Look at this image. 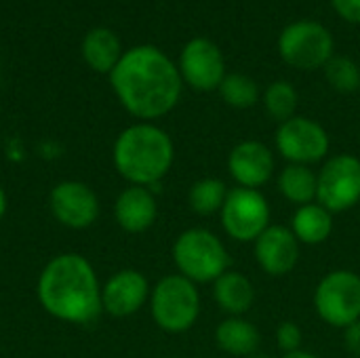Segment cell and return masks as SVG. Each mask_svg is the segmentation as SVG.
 I'll use <instances>...</instances> for the list:
<instances>
[{"instance_id":"obj_1","label":"cell","mask_w":360,"mask_h":358,"mask_svg":"<svg viewBox=\"0 0 360 358\" xmlns=\"http://www.w3.org/2000/svg\"><path fill=\"white\" fill-rule=\"evenodd\" d=\"M110 84L120 106L141 122L167 116L179 103L184 89L175 61L152 44L124 51L110 72Z\"/></svg>"},{"instance_id":"obj_2","label":"cell","mask_w":360,"mask_h":358,"mask_svg":"<svg viewBox=\"0 0 360 358\" xmlns=\"http://www.w3.org/2000/svg\"><path fill=\"white\" fill-rule=\"evenodd\" d=\"M38 302L57 321L93 323L101 306V285L91 262L78 253L55 255L38 276Z\"/></svg>"},{"instance_id":"obj_3","label":"cell","mask_w":360,"mask_h":358,"mask_svg":"<svg viewBox=\"0 0 360 358\" xmlns=\"http://www.w3.org/2000/svg\"><path fill=\"white\" fill-rule=\"evenodd\" d=\"M114 167L131 186L156 188L173 167L175 146L169 133L152 122L127 127L114 141Z\"/></svg>"},{"instance_id":"obj_4","label":"cell","mask_w":360,"mask_h":358,"mask_svg":"<svg viewBox=\"0 0 360 358\" xmlns=\"http://www.w3.org/2000/svg\"><path fill=\"white\" fill-rule=\"evenodd\" d=\"M173 262L177 274L192 283H215L230 270V255L217 234L205 228L184 230L173 243Z\"/></svg>"},{"instance_id":"obj_5","label":"cell","mask_w":360,"mask_h":358,"mask_svg":"<svg viewBox=\"0 0 360 358\" xmlns=\"http://www.w3.org/2000/svg\"><path fill=\"white\" fill-rule=\"evenodd\" d=\"M150 312L154 323L167 333L192 329L200 314V293L196 283L181 274L162 276L150 291Z\"/></svg>"},{"instance_id":"obj_6","label":"cell","mask_w":360,"mask_h":358,"mask_svg":"<svg viewBox=\"0 0 360 358\" xmlns=\"http://www.w3.org/2000/svg\"><path fill=\"white\" fill-rule=\"evenodd\" d=\"M314 308L323 323L346 329L360 321V276L352 270L325 274L314 289Z\"/></svg>"},{"instance_id":"obj_7","label":"cell","mask_w":360,"mask_h":358,"mask_svg":"<svg viewBox=\"0 0 360 358\" xmlns=\"http://www.w3.org/2000/svg\"><path fill=\"white\" fill-rule=\"evenodd\" d=\"M331 32L312 19H300L289 23L278 36V53L285 63L297 70L325 68L333 53Z\"/></svg>"},{"instance_id":"obj_8","label":"cell","mask_w":360,"mask_h":358,"mask_svg":"<svg viewBox=\"0 0 360 358\" xmlns=\"http://www.w3.org/2000/svg\"><path fill=\"white\" fill-rule=\"evenodd\" d=\"M270 203L259 190L232 188L219 211L224 232L236 243H255L270 226Z\"/></svg>"},{"instance_id":"obj_9","label":"cell","mask_w":360,"mask_h":358,"mask_svg":"<svg viewBox=\"0 0 360 358\" xmlns=\"http://www.w3.org/2000/svg\"><path fill=\"white\" fill-rule=\"evenodd\" d=\"M316 203L327 211L344 213L360 203V158L354 154L329 156L316 173Z\"/></svg>"},{"instance_id":"obj_10","label":"cell","mask_w":360,"mask_h":358,"mask_svg":"<svg viewBox=\"0 0 360 358\" xmlns=\"http://www.w3.org/2000/svg\"><path fill=\"white\" fill-rule=\"evenodd\" d=\"M274 143L278 154L289 165L306 167L323 162L331 148L327 129L321 122L306 116H293L281 122L274 133Z\"/></svg>"},{"instance_id":"obj_11","label":"cell","mask_w":360,"mask_h":358,"mask_svg":"<svg viewBox=\"0 0 360 358\" xmlns=\"http://www.w3.org/2000/svg\"><path fill=\"white\" fill-rule=\"evenodd\" d=\"M177 70L181 74V80L200 93L217 91L228 74L221 49L213 40L202 36L192 38L184 44Z\"/></svg>"},{"instance_id":"obj_12","label":"cell","mask_w":360,"mask_h":358,"mask_svg":"<svg viewBox=\"0 0 360 358\" xmlns=\"http://www.w3.org/2000/svg\"><path fill=\"white\" fill-rule=\"evenodd\" d=\"M49 209L53 217L72 230H84L99 217V198L82 181H61L49 194Z\"/></svg>"},{"instance_id":"obj_13","label":"cell","mask_w":360,"mask_h":358,"mask_svg":"<svg viewBox=\"0 0 360 358\" xmlns=\"http://www.w3.org/2000/svg\"><path fill=\"white\" fill-rule=\"evenodd\" d=\"M274 169H276L274 152L257 139H245L236 143L228 154L230 177L240 188L259 190L272 179Z\"/></svg>"},{"instance_id":"obj_14","label":"cell","mask_w":360,"mask_h":358,"mask_svg":"<svg viewBox=\"0 0 360 358\" xmlns=\"http://www.w3.org/2000/svg\"><path fill=\"white\" fill-rule=\"evenodd\" d=\"M300 241L287 226L270 224L266 232L253 243V255L257 266L268 276H287L295 270L302 249Z\"/></svg>"},{"instance_id":"obj_15","label":"cell","mask_w":360,"mask_h":358,"mask_svg":"<svg viewBox=\"0 0 360 358\" xmlns=\"http://www.w3.org/2000/svg\"><path fill=\"white\" fill-rule=\"evenodd\" d=\"M150 283L139 270H120L108 279L101 287V306L108 314L116 319L131 317L139 312L146 302H150Z\"/></svg>"},{"instance_id":"obj_16","label":"cell","mask_w":360,"mask_h":358,"mask_svg":"<svg viewBox=\"0 0 360 358\" xmlns=\"http://www.w3.org/2000/svg\"><path fill=\"white\" fill-rule=\"evenodd\" d=\"M116 224L129 234H141L150 230L158 217L156 196L150 188L129 186L124 188L114 205Z\"/></svg>"},{"instance_id":"obj_17","label":"cell","mask_w":360,"mask_h":358,"mask_svg":"<svg viewBox=\"0 0 360 358\" xmlns=\"http://www.w3.org/2000/svg\"><path fill=\"white\" fill-rule=\"evenodd\" d=\"M213 300L228 317H243L251 310L255 302V287L245 274L236 270H226L213 283Z\"/></svg>"},{"instance_id":"obj_18","label":"cell","mask_w":360,"mask_h":358,"mask_svg":"<svg viewBox=\"0 0 360 358\" xmlns=\"http://www.w3.org/2000/svg\"><path fill=\"white\" fill-rule=\"evenodd\" d=\"M80 53L91 70L110 76V72L122 57V44L116 32H112L110 27H93L91 32H86Z\"/></svg>"},{"instance_id":"obj_19","label":"cell","mask_w":360,"mask_h":358,"mask_svg":"<svg viewBox=\"0 0 360 358\" xmlns=\"http://www.w3.org/2000/svg\"><path fill=\"white\" fill-rule=\"evenodd\" d=\"M262 335L257 327L243 317H228L215 329V344L232 357H251L259 350Z\"/></svg>"},{"instance_id":"obj_20","label":"cell","mask_w":360,"mask_h":358,"mask_svg":"<svg viewBox=\"0 0 360 358\" xmlns=\"http://www.w3.org/2000/svg\"><path fill=\"white\" fill-rule=\"evenodd\" d=\"M291 232L302 245H323L333 232V213L319 203L297 207L291 217Z\"/></svg>"},{"instance_id":"obj_21","label":"cell","mask_w":360,"mask_h":358,"mask_svg":"<svg viewBox=\"0 0 360 358\" xmlns=\"http://www.w3.org/2000/svg\"><path fill=\"white\" fill-rule=\"evenodd\" d=\"M278 192L291 205L304 207L316 203V173L306 165H287L278 173Z\"/></svg>"},{"instance_id":"obj_22","label":"cell","mask_w":360,"mask_h":358,"mask_svg":"<svg viewBox=\"0 0 360 358\" xmlns=\"http://www.w3.org/2000/svg\"><path fill=\"white\" fill-rule=\"evenodd\" d=\"M228 186L217 179V177H202L190 186L188 192V205L196 215L209 217L221 211L226 196H228Z\"/></svg>"},{"instance_id":"obj_23","label":"cell","mask_w":360,"mask_h":358,"mask_svg":"<svg viewBox=\"0 0 360 358\" xmlns=\"http://www.w3.org/2000/svg\"><path fill=\"white\" fill-rule=\"evenodd\" d=\"M219 97L234 110H249L259 101V87L257 82L247 76V74H226V78L221 80L219 89H217Z\"/></svg>"},{"instance_id":"obj_24","label":"cell","mask_w":360,"mask_h":358,"mask_svg":"<svg viewBox=\"0 0 360 358\" xmlns=\"http://www.w3.org/2000/svg\"><path fill=\"white\" fill-rule=\"evenodd\" d=\"M264 108L268 112V116L272 120H276L278 124L297 116V91L291 82L287 80H276L272 84H268V89L264 91Z\"/></svg>"},{"instance_id":"obj_25","label":"cell","mask_w":360,"mask_h":358,"mask_svg":"<svg viewBox=\"0 0 360 358\" xmlns=\"http://www.w3.org/2000/svg\"><path fill=\"white\" fill-rule=\"evenodd\" d=\"M325 70V78L327 82L338 91V93H354L360 89V68L359 63L352 57L346 55H333Z\"/></svg>"},{"instance_id":"obj_26","label":"cell","mask_w":360,"mask_h":358,"mask_svg":"<svg viewBox=\"0 0 360 358\" xmlns=\"http://www.w3.org/2000/svg\"><path fill=\"white\" fill-rule=\"evenodd\" d=\"M302 342H304V333H302V327L297 323L285 321V323L278 325V329H276V346L283 350V354L302 350Z\"/></svg>"},{"instance_id":"obj_27","label":"cell","mask_w":360,"mask_h":358,"mask_svg":"<svg viewBox=\"0 0 360 358\" xmlns=\"http://www.w3.org/2000/svg\"><path fill=\"white\" fill-rule=\"evenodd\" d=\"M331 4L344 21L360 23V0H331Z\"/></svg>"},{"instance_id":"obj_28","label":"cell","mask_w":360,"mask_h":358,"mask_svg":"<svg viewBox=\"0 0 360 358\" xmlns=\"http://www.w3.org/2000/svg\"><path fill=\"white\" fill-rule=\"evenodd\" d=\"M344 346L354 358H360V321L344 329Z\"/></svg>"},{"instance_id":"obj_29","label":"cell","mask_w":360,"mask_h":358,"mask_svg":"<svg viewBox=\"0 0 360 358\" xmlns=\"http://www.w3.org/2000/svg\"><path fill=\"white\" fill-rule=\"evenodd\" d=\"M283 358H321V357H316L314 352H308V350H295V352H287V354H283Z\"/></svg>"},{"instance_id":"obj_30","label":"cell","mask_w":360,"mask_h":358,"mask_svg":"<svg viewBox=\"0 0 360 358\" xmlns=\"http://www.w3.org/2000/svg\"><path fill=\"white\" fill-rule=\"evenodd\" d=\"M4 213H6V194H4V190L0 188V219H2Z\"/></svg>"},{"instance_id":"obj_31","label":"cell","mask_w":360,"mask_h":358,"mask_svg":"<svg viewBox=\"0 0 360 358\" xmlns=\"http://www.w3.org/2000/svg\"><path fill=\"white\" fill-rule=\"evenodd\" d=\"M249 358H270L268 354H262V352H255V354H251Z\"/></svg>"}]
</instances>
